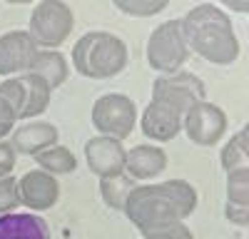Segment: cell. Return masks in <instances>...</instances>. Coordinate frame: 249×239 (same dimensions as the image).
<instances>
[{"instance_id": "6da1fadb", "label": "cell", "mask_w": 249, "mask_h": 239, "mask_svg": "<svg viewBox=\"0 0 249 239\" xmlns=\"http://www.w3.org/2000/svg\"><path fill=\"white\" fill-rule=\"evenodd\" d=\"M197 189L184 179L140 185L127 194L124 214L140 229L142 239H170L197 207Z\"/></svg>"}, {"instance_id": "7a4b0ae2", "label": "cell", "mask_w": 249, "mask_h": 239, "mask_svg": "<svg viewBox=\"0 0 249 239\" xmlns=\"http://www.w3.org/2000/svg\"><path fill=\"white\" fill-rule=\"evenodd\" d=\"M187 48L212 65H232L239 57V40L232 20L212 3H202L182 17Z\"/></svg>"}, {"instance_id": "3957f363", "label": "cell", "mask_w": 249, "mask_h": 239, "mask_svg": "<svg viewBox=\"0 0 249 239\" xmlns=\"http://www.w3.org/2000/svg\"><path fill=\"white\" fill-rule=\"evenodd\" d=\"M72 63L82 77L107 80L127 68V45H124L122 37L112 33L92 30V33H85L75 43Z\"/></svg>"}, {"instance_id": "277c9868", "label": "cell", "mask_w": 249, "mask_h": 239, "mask_svg": "<svg viewBox=\"0 0 249 239\" xmlns=\"http://www.w3.org/2000/svg\"><path fill=\"white\" fill-rule=\"evenodd\" d=\"M190 60V48L184 40V30H182V20H167L152 30L150 40H147V63L152 70L162 72V75H175L179 72V68Z\"/></svg>"}, {"instance_id": "5b68a950", "label": "cell", "mask_w": 249, "mask_h": 239, "mask_svg": "<svg viewBox=\"0 0 249 239\" xmlns=\"http://www.w3.org/2000/svg\"><path fill=\"white\" fill-rule=\"evenodd\" d=\"M72 25H75V17L70 5L60 3V0H43L40 5L33 8L28 33L37 48L55 50L70 37Z\"/></svg>"}, {"instance_id": "8992f818", "label": "cell", "mask_w": 249, "mask_h": 239, "mask_svg": "<svg viewBox=\"0 0 249 239\" xmlns=\"http://www.w3.org/2000/svg\"><path fill=\"white\" fill-rule=\"evenodd\" d=\"M137 122V107L127 95L120 92H107L100 100H95L92 105V127L105 135V137H115L122 139L130 137V132L135 130Z\"/></svg>"}, {"instance_id": "52a82bcc", "label": "cell", "mask_w": 249, "mask_h": 239, "mask_svg": "<svg viewBox=\"0 0 249 239\" xmlns=\"http://www.w3.org/2000/svg\"><path fill=\"white\" fill-rule=\"evenodd\" d=\"M50 85L43 77L23 72L13 80L0 83V95L15 107L18 120H28V117H37L43 115L50 105Z\"/></svg>"}, {"instance_id": "ba28073f", "label": "cell", "mask_w": 249, "mask_h": 239, "mask_svg": "<svg viewBox=\"0 0 249 239\" xmlns=\"http://www.w3.org/2000/svg\"><path fill=\"white\" fill-rule=\"evenodd\" d=\"M204 100H207V87L192 72L162 75L152 83V102H164L182 115L192 105L204 102Z\"/></svg>"}, {"instance_id": "9c48e42d", "label": "cell", "mask_w": 249, "mask_h": 239, "mask_svg": "<svg viewBox=\"0 0 249 239\" xmlns=\"http://www.w3.org/2000/svg\"><path fill=\"white\" fill-rule=\"evenodd\" d=\"M182 130L199 147H214L227 130V115L214 102H197L182 115Z\"/></svg>"}, {"instance_id": "30bf717a", "label": "cell", "mask_w": 249, "mask_h": 239, "mask_svg": "<svg viewBox=\"0 0 249 239\" xmlns=\"http://www.w3.org/2000/svg\"><path fill=\"white\" fill-rule=\"evenodd\" d=\"M18 194H20V205H25L35 212H45L55 207L60 199V182L55 174L45 170H30L18 179Z\"/></svg>"}, {"instance_id": "8fae6325", "label": "cell", "mask_w": 249, "mask_h": 239, "mask_svg": "<svg viewBox=\"0 0 249 239\" xmlns=\"http://www.w3.org/2000/svg\"><path fill=\"white\" fill-rule=\"evenodd\" d=\"M37 50L40 48L25 30H10L0 35V75L28 72Z\"/></svg>"}, {"instance_id": "7c38bea8", "label": "cell", "mask_w": 249, "mask_h": 239, "mask_svg": "<svg viewBox=\"0 0 249 239\" xmlns=\"http://www.w3.org/2000/svg\"><path fill=\"white\" fill-rule=\"evenodd\" d=\"M85 159L92 174L112 177L124 170V147L115 137H92L85 142Z\"/></svg>"}, {"instance_id": "4fadbf2b", "label": "cell", "mask_w": 249, "mask_h": 239, "mask_svg": "<svg viewBox=\"0 0 249 239\" xmlns=\"http://www.w3.org/2000/svg\"><path fill=\"white\" fill-rule=\"evenodd\" d=\"M140 127L144 137L157 139V142H170L182 130V112H177L175 107L164 102H150L142 112Z\"/></svg>"}, {"instance_id": "5bb4252c", "label": "cell", "mask_w": 249, "mask_h": 239, "mask_svg": "<svg viewBox=\"0 0 249 239\" xmlns=\"http://www.w3.org/2000/svg\"><path fill=\"white\" fill-rule=\"evenodd\" d=\"M224 217L242 229L249 224V165L227 172Z\"/></svg>"}, {"instance_id": "9a60e30c", "label": "cell", "mask_w": 249, "mask_h": 239, "mask_svg": "<svg viewBox=\"0 0 249 239\" xmlns=\"http://www.w3.org/2000/svg\"><path fill=\"white\" fill-rule=\"evenodd\" d=\"M124 170L132 179H152L167 170V152L157 145H137L124 152Z\"/></svg>"}, {"instance_id": "2e32d148", "label": "cell", "mask_w": 249, "mask_h": 239, "mask_svg": "<svg viewBox=\"0 0 249 239\" xmlns=\"http://www.w3.org/2000/svg\"><path fill=\"white\" fill-rule=\"evenodd\" d=\"M0 239H50V229L30 212H10L0 214Z\"/></svg>"}, {"instance_id": "e0dca14e", "label": "cell", "mask_w": 249, "mask_h": 239, "mask_svg": "<svg viewBox=\"0 0 249 239\" xmlns=\"http://www.w3.org/2000/svg\"><path fill=\"white\" fill-rule=\"evenodd\" d=\"M57 127L50 125V122H30V125H23L20 130H15L13 135V150L20 152V154H37L48 147H53L57 142Z\"/></svg>"}, {"instance_id": "ac0fdd59", "label": "cell", "mask_w": 249, "mask_h": 239, "mask_svg": "<svg viewBox=\"0 0 249 239\" xmlns=\"http://www.w3.org/2000/svg\"><path fill=\"white\" fill-rule=\"evenodd\" d=\"M28 72L43 77L45 83L50 85V90H57L68 80V60L62 57V52H57V50H37V55L33 57Z\"/></svg>"}, {"instance_id": "d6986e66", "label": "cell", "mask_w": 249, "mask_h": 239, "mask_svg": "<svg viewBox=\"0 0 249 239\" xmlns=\"http://www.w3.org/2000/svg\"><path fill=\"white\" fill-rule=\"evenodd\" d=\"M132 189H135V179L122 172L112 177H100V197L105 199L110 209L124 212V202H127V194Z\"/></svg>"}, {"instance_id": "ffe728a7", "label": "cell", "mask_w": 249, "mask_h": 239, "mask_svg": "<svg viewBox=\"0 0 249 239\" xmlns=\"http://www.w3.org/2000/svg\"><path fill=\"white\" fill-rule=\"evenodd\" d=\"M35 162L40 165V170H45L50 174H70L77 170V157L72 154V150L62 145H53L43 152H37Z\"/></svg>"}, {"instance_id": "44dd1931", "label": "cell", "mask_w": 249, "mask_h": 239, "mask_svg": "<svg viewBox=\"0 0 249 239\" xmlns=\"http://www.w3.org/2000/svg\"><path fill=\"white\" fill-rule=\"evenodd\" d=\"M247 157H249V127L244 125L230 142L222 147V154H219V162H222V170L224 174L232 172L237 167H244L247 165Z\"/></svg>"}, {"instance_id": "7402d4cb", "label": "cell", "mask_w": 249, "mask_h": 239, "mask_svg": "<svg viewBox=\"0 0 249 239\" xmlns=\"http://www.w3.org/2000/svg\"><path fill=\"white\" fill-rule=\"evenodd\" d=\"M115 8L135 17H150L167 8V0H115Z\"/></svg>"}, {"instance_id": "603a6c76", "label": "cell", "mask_w": 249, "mask_h": 239, "mask_svg": "<svg viewBox=\"0 0 249 239\" xmlns=\"http://www.w3.org/2000/svg\"><path fill=\"white\" fill-rule=\"evenodd\" d=\"M20 205V194H18V179L5 174L0 177V214H10Z\"/></svg>"}, {"instance_id": "cb8c5ba5", "label": "cell", "mask_w": 249, "mask_h": 239, "mask_svg": "<svg viewBox=\"0 0 249 239\" xmlns=\"http://www.w3.org/2000/svg\"><path fill=\"white\" fill-rule=\"evenodd\" d=\"M15 120H18V115H15V107L8 102V100L0 95V139H3L10 130H13V125H15Z\"/></svg>"}, {"instance_id": "d4e9b609", "label": "cell", "mask_w": 249, "mask_h": 239, "mask_svg": "<svg viewBox=\"0 0 249 239\" xmlns=\"http://www.w3.org/2000/svg\"><path fill=\"white\" fill-rule=\"evenodd\" d=\"M15 167V150L10 142H0V177L10 174Z\"/></svg>"}, {"instance_id": "484cf974", "label": "cell", "mask_w": 249, "mask_h": 239, "mask_svg": "<svg viewBox=\"0 0 249 239\" xmlns=\"http://www.w3.org/2000/svg\"><path fill=\"white\" fill-rule=\"evenodd\" d=\"M170 239H195V237H192V232H190V227H187V224L182 222V224H179V227L175 229V234H172Z\"/></svg>"}, {"instance_id": "4316f807", "label": "cell", "mask_w": 249, "mask_h": 239, "mask_svg": "<svg viewBox=\"0 0 249 239\" xmlns=\"http://www.w3.org/2000/svg\"><path fill=\"white\" fill-rule=\"evenodd\" d=\"M232 8H234V10H247V5H244V3H232Z\"/></svg>"}]
</instances>
